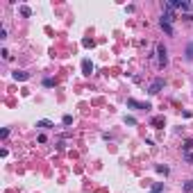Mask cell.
I'll return each mask as SVG.
<instances>
[{"instance_id": "6da1fadb", "label": "cell", "mask_w": 193, "mask_h": 193, "mask_svg": "<svg viewBox=\"0 0 193 193\" xmlns=\"http://www.w3.org/2000/svg\"><path fill=\"white\" fill-rule=\"evenodd\" d=\"M168 64V50L164 43H157V66L159 68H164V66Z\"/></svg>"}, {"instance_id": "7a4b0ae2", "label": "cell", "mask_w": 193, "mask_h": 193, "mask_svg": "<svg viewBox=\"0 0 193 193\" xmlns=\"http://www.w3.org/2000/svg\"><path fill=\"white\" fill-rule=\"evenodd\" d=\"M127 107H132V109H143V111L152 109L150 102H139V100H134V98H127Z\"/></svg>"}, {"instance_id": "3957f363", "label": "cell", "mask_w": 193, "mask_h": 193, "mask_svg": "<svg viewBox=\"0 0 193 193\" xmlns=\"http://www.w3.org/2000/svg\"><path fill=\"white\" fill-rule=\"evenodd\" d=\"M161 89H164V77H157V80H154V82L150 84L148 93H150V95H157V93H159Z\"/></svg>"}, {"instance_id": "277c9868", "label": "cell", "mask_w": 193, "mask_h": 193, "mask_svg": "<svg viewBox=\"0 0 193 193\" xmlns=\"http://www.w3.org/2000/svg\"><path fill=\"white\" fill-rule=\"evenodd\" d=\"M12 77L16 82H25V80H30V73H27V71H14Z\"/></svg>"}, {"instance_id": "5b68a950", "label": "cell", "mask_w": 193, "mask_h": 193, "mask_svg": "<svg viewBox=\"0 0 193 193\" xmlns=\"http://www.w3.org/2000/svg\"><path fill=\"white\" fill-rule=\"evenodd\" d=\"M91 73H93V64H91V59H84V62H82V75L89 77Z\"/></svg>"}, {"instance_id": "8992f818", "label": "cell", "mask_w": 193, "mask_h": 193, "mask_svg": "<svg viewBox=\"0 0 193 193\" xmlns=\"http://www.w3.org/2000/svg\"><path fill=\"white\" fill-rule=\"evenodd\" d=\"M159 23H161V30L166 32L168 36H173V34H175V30H173V25H170V23H166V21H159Z\"/></svg>"}, {"instance_id": "52a82bcc", "label": "cell", "mask_w": 193, "mask_h": 193, "mask_svg": "<svg viewBox=\"0 0 193 193\" xmlns=\"http://www.w3.org/2000/svg\"><path fill=\"white\" fill-rule=\"evenodd\" d=\"M36 127H41V130H50V127H55V125H52V121H36Z\"/></svg>"}, {"instance_id": "ba28073f", "label": "cell", "mask_w": 193, "mask_h": 193, "mask_svg": "<svg viewBox=\"0 0 193 193\" xmlns=\"http://www.w3.org/2000/svg\"><path fill=\"white\" fill-rule=\"evenodd\" d=\"M184 57H186L189 62H193V41H191V43L186 46V55H184Z\"/></svg>"}, {"instance_id": "9c48e42d", "label": "cell", "mask_w": 193, "mask_h": 193, "mask_svg": "<svg viewBox=\"0 0 193 193\" xmlns=\"http://www.w3.org/2000/svg\"><path fill=\"white\" fill-rule=\"evenodd\" d=\"M152 125H154V127H164V116H157V118H152Z\"/></svg>"}, {"instance_id": "30bf717a", "label": "cell", "mask_w": 193, "mask_h": 193, "mask_svg": "<svg viewBox=\"0 0 193 193\" xmlns=\"http://www.w3.org/2000/svg\"><path fill=\"white\" fill-rule=\"evenodd\" d=\"M21 14H23L25 18H30V16H32V9L27 7V5H23V7H21Z\"/></svg>"}, {"instance_id": "8fae6325", "label": "cell", "mask_w": 193, "mask_h": 193, "mask_svg": "<svg viewBox=\"0 0 193 193\" xmlns=\"http://www.w3.org/2000/svg\"><path fill=\"white\" fill-rule=\"evenodd\" d=\"M182 148H184V152H191V150H193V141H191V139H186Z\"/></svg>"}, {"instance_id": "7c38bea8", "label": "cell", "mask_w": 193, "mask_h": 193, "mask_svg": "<svg viewBox=\"0 0 193 193\" xmlns=\"http://www.w3.org/2000/svg\"><path fill=\"white\" fill-rule=\"evenodd\" d=\"M184 193H193V180L184 182Z\"/></svg>"}, {"instance_id": "4fadbf2b", "label": "cell", "mask_w": 193, "mask_h": 193, "mask_svg": "<svg viewBox=\"0 0 193 193\" xmlns=\"http://www.w3.org/2000/svg\"><path fill=\"white\" fill-rule=\"evenodd\" d=\"M43 86H46V89H50V86H55V80H52V77H46V80H43Z\"/></svg>"}, {"instance_id": "5bb4252c", "label": "cell", "mask_w": 193, "mask_h": 193, "mask_svg": "<svg viewBox=\"0 0 193 193\" xmlns=\"http://www.w3.org/2000/svg\"><path fill=\"white\" fill-rule=\"evenodd\" d=\"M62 123H64V125H73V116H68V114H66L64 118H62Z\"/></svg>"}, {"instance_id": "9a60e30c", "label": "cell", "mask_w": 193, "mask_h": 193, "mask_svg": "<svg viewBox=\"0 0 193 193\" xmlns=\"http://www.w3.org/2000/svg\"><path fill=\"white\" fill-rule=\"evenodd\" d=\"M157 173H161V175H168V166H157Z\"/></svg>"}, {"instance_id": "2e32d148", "label": "cell", "mask_w": 193, "mask_h": 193, "mask_svg": "<svg viewBox=\"0 0 193 193\" xmlns=\"http://www.w3.org/2000/svg\"><path fill=\"white\" fill-rule=\"evenodd\" d=\"M152 191H154V193H161V191H164V184H161V182H157V184L152 186Z\"/></svg>"}, {"instance_id": "e0dca14e", "label": "cell", "mask_w": 193, "mask_h": 193, "mask_svg": "<svg viewBox=\"0 0 193 193\" xmlns=\"http://www.w3.org/2000/svg\"><path fill=\"white\" fill-rule=\"evenodd\" d=\"M184 161L186 164H193V152H184Z\"/></svg>"}, {"instance_id": "ac0fdd59", "label": "cell", "mask_w": 193, "mask_h": 193, "mask_svg": "<svg viewBox=\"0 0 193 193\" xmlns=\"http://www.w3.org/2000/svg\"><path fill=\"white\" fill-rule=\"evenodd\" d=\"M125 125H137V118H132V116H125Z\"/></svg>"}, {"instance_id": "d6986e66", "label": "cell", "mask_w": 193, "mask_h": 193, "mask_svg": "<svg viewBox=\"0 0 193 193\" xmlns=\"http://www.w3.org/2000/svg\"><path fill=\"white\" fill-rule=\"evenodd\" d=\"M82 46L84 48H93V41H91V39H82Z\"/></svg>"}, {"instance_id": "ffe728a7", "label": "cell", "mask_w": 193, "mask_h": 193, "mask_svg": "<svg viewBox=\"0 0 193 193\" xmlns=\"http://www.w3.org/2000/svg\"><path fill=\"white\" fill-rule=\"evenodd\" d=\"M0 55H3V59H12V55H9L7 48H3V52H0Z\"/></svg>"}, {"instance_id": "44dd1931", "label": "cell", "mask_w": 193, "mask_h": 193, "mask_svg": "<svg viewBox=\"0 0 193 193\" xmlns=\"http://www.w3.org/2000/svg\"><path fill=\"white\" fill-rule=\"evenodd\" d=\"M150 193H154V191H150Z\"/></svg>"}]
</instances>
